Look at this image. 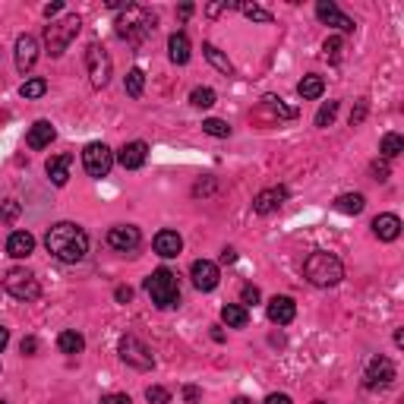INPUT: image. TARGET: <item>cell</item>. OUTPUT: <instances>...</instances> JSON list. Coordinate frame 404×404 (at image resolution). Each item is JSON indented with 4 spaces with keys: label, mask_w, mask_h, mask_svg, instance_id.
Masks as SVG:
<instances>
[{
    "label": "cell",
    "mask_w": 404,
    "mask_h": 404,
    "mask_svg": "<svg viewBox=\"0 0 404 404\" xmlns=\"http://www.w3.org/2000/svg\"><path fill=\"white\" fill-rule=\"evenodd\" d=\"M70 165H73V155L70 152H61V155H51L45 171H48V180L54 183V187H67L70 180Z\"/></svg>",
    "instance_id": "19"
},
{
    "label": "cell",
    "mask_w": 404,
    "mask_h": 404,
    "mask_svg": "<svg viewBox=\"0 0 404 404\" xmlns=\"http://www.w3.org/2000/svg\"><path fill=\"white\" fill-rule=\"evenodd\" d=\"M54 136H57L54 123L51 120H35L32 130H29V136H26V145L32 152H41V149H48V145L54 143Z\"/></svg>",
    "instance_id": "18"
},
{
    "label": "cell",
    "mask_w": 404,
    "mask_h": 404,
    "mask_svg": "<svg viewBox=\"0 0 404 404\" xmlns=\"http://www.w3.org/2000/svg\"><path fill=\"white\" fill-rule=\"evenodd\" d=\"M117 354H120L123 363L133 366V370H139V373H145V370H152V366H155V357H152V351L145 348V344L139 341L136 335H123L120 344H117Z\"/></svg>",
    "instance_id": "8"
},
{
    "label": "cell",
    "mask_w": 404,
    "mask_h": 404,
    "mask_svg": "<svg viewBox=\"0 0 404 404\" xmlns=\"http://www.w3.org/2000/svg\"><path fill=\"white\" fill-rule=\"evenodd\" d=\"M32 253H35V237L29 231H13L10 237H6V256H13V259H29Z\"/></svg>",
    "instance_id": "22"
},
{
    "label": "cell",
    "mask_w": 404,
    "mask_h": 404,
    "mask_svg": "<svg viewBox=\"0 0 404 404\" xmlns=\"http://www.w3.org/2000/svg\"><path fill=\"white\" fill-rule=\"evenodd\" d=\"M98 404H133V398H130V395H123V392H111V395H105Z\"/></svg>",
    "instance_id": "46"
},
{
    "label": "cell",
    "mask_w": 404,
    "mask_h": 404,
    "mask_svg": "<svg viewBox=\"0 0 404 404\" xmlns=\"http://www.w3.org/2000/svg\"><path fill=\"white\" fill-rule=\"evenodd\" d=\"M152 247H155V253L161 259H174V256H180V249H183V237L177 231H158L155 240H152Z\"/></svg>",
    "instance_id": "21"
},
{
    "label": "cell",
    "mask_w": 404,
    "mask_h": 404,
    "mask_svg": "<svg viewBox=\"0 0 404 404\" xmlns=\"http://www.w3.org/2000/svg\"><path fill=\"white\" fill-rule=\"evenodd\" d=\"M13 54H16V70L26 73L35 67V63H38V41H35V35H19L16 38V51H13Z\"/></svg>",
    "instance_id": "14"
},
{
    "label": "cell",
    "mask_w": 404,
    "mask_h": 404,
    "mask_svg": "<svg viewBox=\"0 0 404 404\" xmlns=\"http://www.w3.org/2000/svg\"><path fill=\"white\" fill-rule=\"evenodd\" d=\"M19 351H23V357H32V354H38V338H23V344H19Z\"/></svg>",
    "instance_id": "45"
},
{
    "label": "cell",
    "mask_w": 404,
    "mask_h": 404,
    "mask_svg": "<svg viewBox=\"0 0 404 404\" xmlns=\"http://www.w3.org/2000/svg\"><path fill=\"white\" fill-rule=\"evenodd\" d=\"M322 51H326V57L332 63H341V54H344V38H338V35H332V38L322 45Z\"/></svg>",
    "instance_id": "38"
},
{
    "label": "cell",
    "mask_w": 404,
    "mask_h": 404,
    "mask_svg": "<svg viewBox=\"0 0 404 404\" xmlns=\"http://www.w3.org/2000/svg\"><path fill=\"white\" fill-rule=\"evenodd\" d=\"M335 209L341 212V215H360V212L366 209V200H363V193H341L335 200Z\"/></svg>",
    "instance_id": "25"
},
{
    "label": "cell",
    "mask_w": 404,
    "mask_h": 404,
    "mask_svg": "<svg viewBox=\"0 0 404 404\" xmlns=\"http://www.w3.org/2000/svg\"><path fill=\"white\" fill-rule=\"evenodd\" d=\"M316 404H326V401H316Z\"/></svg>",
    "instance_id": "56"
},
{
    "label": "cell",
    "mask_w": 404,
    "mask_h": 404,
    "mask_svg": "<svg viewBox=\"0 0 404 404\" xmlns=\"http://www.w3.org/2000/svg\"><path fill=\"white\" fill-rule=\"evenodd\" d=\"M288 200V190L284 187H269V190H259L253 200V212L256 215H271V212H278Z\"/></svg>",
    "instance_id": "16"
},
{
    "label": "cell",
    "mask_w": 404,
    "mask_h": 404,
    "mask_svg": "<svg viewBox=\"0 0 404 404\" xmlns=\"http://www.w3.org/2000/svg\"><path fill=\"white\" fill-rule=\"evenodd\" d=\"M19 212H23V205L16 200H4L0 202V224H13L19 218Z\"/></svg>",
    "instance_id": "36"
},
{
    "label": "cell",
    "mask_w": 404,
    "mask_h": 404,
    "mask_svg": "<svg viewBox=\"0 0 404 404\" xmlns=\"http://www.w3.org/2000/svg\"><path fill=\"white\" fill-rule=\"evenodd\" d=\"M316 16H319V23L332 26V29H338V32H354L357 29V23L348 16V13L338 10L335 0H319V4H316Z\"/></svg>",
    "instance_id": "13"
},
{
    "label": "cell",
    "mask_w": 404,
    "mask_h": 404,
    "mask_svg": "<svg viewBox=\"0 0 404 404\" xmlns=\"http://www.w3.org/2000/svg\"><path fill=\"white\" fill-rule=\"evenodd\" d=\"M0 404H6V401H0Z\"/></svg>",
    "instance_id": "57"
},
{
    "label": "cell",
    "mask_w": 404,
    "mask_h": 404,
    "mask_svg": "<svg viewBox=\"0 0 404 404\" xmlns=\"http://www.w3.org/2000/svg\"><path fill=\"white\" fill-rule=\"evenodd\" d=\"M123 89H127L130 98H143V89H145V73L133 67L127 73V79H123Z\"/></svg>",
    "instance_id": "32"
},
{
    "label": "cell",
    "mask_w": 404,
    "mask_h": 404,
    "mask_svg": "<svg viewBox=\"0 0 404 404\" xmlns=\"http://www.w3.org/2000/svg\"><path fill=\"white\" fill-rule=\"evenodd\" d=\"M86 70H89V83L95 86V89H105V86L111 83L114 61H111V54L98 45V41L86 48Z\"/></svg>",
    "instance_id": "7"
},
{
    "label": "cell",
    "mask_w": 404,
    "mask_h": 404,
    "mask_svg": "<svg viewBox=\"0 0 404 404\" xmlns=\"http://www.w3.org/2000/svg\"><path fill=\"white\" fill-rule=\"evenodd\" d=\"M145 291H149L152 304H155L158 310H174V306H180V278H177V271H171L167 266L155 269L145 278Z\"/></svg>",
    "instance_id": "4"
},
{
    "label": "cell",
    "mask_w": 404,
    "mask_h": 404,
    "mask_svg": "<svg viewBox=\"0 0 404 404\" xmlns=\"http://www.w3.org/2000/svg\"><path fill=\"white\" fill-rule=\"evenodd\" d=\"M338 117V101H322V108L316 111V127H332V120Z\"/></svg>",
    "instance_id": "34"
},
{
    "label": "cell",
    "mask_w": 404,
    "mask_h": 404,
    "mask_svg": "<svg viewBox=\"0 0 404 404\" xmlns=\"http://www.w3.org/2000/svg\"><path fill=\"white\" fill-rule=\"evenodd\" d=\"M45 247H48V253L57 256L61 262L76 266V262H83L86 253H89V234L73 222H57L54 227H48Z\"/></svg>",
    "instance_id": "1"
},
{
    "label": "cell",
    "mask_w": 404,
    "mask_h": 404,
    "mask_svg": "<svg viewBox=\"0 0 404 404\" xmlns=\"http://www.w3.org/2000/svg\"><path fill=\"white\" fill-rule=\"evenodd\" d=\"M193 10H196V6H193V4H180V10H177V16H180V19H190V16H193Z\"/></svg>",
    "instance_id": "52"
},
{
    "label": "cell",
    "mask_w": 404,
    "mask_h": 404,
    "mask_svg": "<svg viewBox=\"0 0 404 404\" xmlns=\"http://www.w3.org/2000/svg\"><path fill=\"white\" fill-rule=\"evenodd\" d=\"M373 234L382 240V244H392V240L401 237V218L385 212V215H376L373 218Z\"/></svg>",
    "instance_id": "20"
},
{
    "label": "cell",
    "mask_w": 404,
    "mask_h": 404,
    "mask_svg": "<svg viewBox=\"0 0 404 404\" xmlns=\"http://www.w3.org/2000/svg\"><path fill=\"white\" fill-rule=\"evenodd\" d=\"M6 344H10V328H6V326H0V351H4Z\"/></svg>",
    "instance_id": "53"
},
{
    "label": "cell",
    "mask_w": 404,
    "mask_h": 404,
    "mask_svg": "<svg viewBox=\"0 0 404 404\" xmlns=\"http://www.w3.org/2000/svg\"><path fill=\"white\" fill-rule=\"evenodd\" d=\"M398 376V370H395V363L388 357H373L370 363H366V373H363V388H370V392H379V388H388Z\"/></svg>",
    "instance_id": "10"
},
{
    "label": "cell",
    "mask_w": 404,
    "mask_h": 404,
    "mask_svg": "<svg viewBox=\"0 0 404 404\" xmlns=\"http://www.w3.org/2000/svg\"><path fill=\"white\" fill-rule=\"evenodd\" d=\"M79 29H83V19H79V13H67L63 19H57V23H48L45 26V48L51 57H61L63 51L70 48V41L79 35Z\"/></svg>",
    "instance_id": "5"
},
{
    "label": "cell",
    "mask_w": 404,
    "mask_h": 404,
    "mask_svg": "<svg viewBox=\"0 0 404 404\" xmlns=\"http://www.w3.org/2000/svg\"><path fill=\"white\" fill-rule=\"evenodd\" d=\"M190 278H193V288H196V291L209 294V291H215V288H218V281H222V271H218L215 262H209V259H196L193 266H190Z\"/></svg>",
    "instance_id": "12"
},
{
    "label": "cell",
    "mask_w": 404,
    "mask_h": 404,
    "mask_svg": "<svg viewBox=\"0 0 404 404\" xmlns=\"http://www.w3.org/2000/svg\"><path fill=\"white\" fill-rule=\"evenodd\" d=\"M262 404H294V401H291L284 392H271V395H269V398L262 401Z\"/></svg>",
    "instance_id": "50"
},
{
    "label": "cell",
    "mask_w": 404,
    "mask_h": 404,
    "mask_svg": "<svg viewBox=\"0 0 404 404\" xmlns=\"http://www.w3.org/2000/svg\"><path fill=\"white\" fill-rule=\"evenodd\" d=\"M209 193H215V177H205L193 187V196H209Z\"/></svg>",
    "instance_id": "44"
},
{
    "label": "cell",
    "mask_w": 404,
    "mask_h": 404,
    "mask_svg": "<svg viewBox=\"0 0 404 404\" xmlns=\"http://www.w3.org/2000/svg\"><path fill=\"white\" fill-rule=\"evenodd\" d=\"M139 244H143V234H139L136 224H114L108 231V247L117 249V253H133Z\"/></svg>",
    "instance_id": "11"
},
{
    "label": "cell",
    "mask_w": 404,
    "mask_h": 404,
    "mask_svg": "<svg viewBox=\"0 0 404 404\" xmlns=\"http://www.w3.org/2000/svg\"><path fill=\"white\" fill-rule=\"evenodd\" d=\"M61 10H63V4H61V0H54V4H45V10H41V13H45L48 23H54V16H57Z\"/></svg>",
    "instance_id": "49"
},
{
    "label": "cell",
    "mask_w": 404,
    "mask_h": 404,
    "mask_svg": "<svg viewBox=\"0 0 404 404\" xmlns=\"http://www.w3.org/2000/svg\"><path fill=\"white\" fill-rule=\"evenodd\" d=\"M262 108H269L278 120H294V117H297V108H288L278 95H266V98H262Z\"/></svg>",
    "instance_id": "30"
},
{
    "label": "cell",
    "mask_w": 404,
    "mask_h": 404,
    "mask_svg": "<svg viewBox=\"0 0 404 404\" xmlns=\"http://www.w3.org/2000/svg\"><path fill=\"white\" fill-rule=\"evenodd\" d=\"M4 288L10 297H16V300H38L41 297V284H38V278H35V271H29L23 266H16V269H10L4 275Z\"/></svg>",
    "instance_id": "6"
},
{
    "label": "cell",
    "mask_w": 404,
    "mask_h": 404,
    "mask_svg": "<svg viewBox=\"0 0 404 404\" xmlns=\"http://www.w3.org/2000/svg\"><path fill=\"white\" fill-rule=\"evenodd\" d=\"M222 262H224V266H231V262H237V249L224 247V253H222Z\"/></svg>",
    "instance_id": "51"
},
{
    "label": "cell",
    "mask_w": 404,
    "mask_h": 404,
    "mask_svg": "<svg viewBox=\"0 0 404 404\" xmlns=\"http://www.w3.org/2000/svg\"><path fill=\"white\" fill-rule=\"evenodd\" d=\"M202 130L209 136H215V139H227L231 136V123L227 120H218V117H209V120H202Z\"/></svg>",
    "instance_id": "35"
},
{
    "label": "cell",
    "mask_w": 404,
    "mask_h": 404,
    "mask_svg": "<svg viewBox=\"0 0 404 404\" xmlns=\"http://www.w3.org/2000/svg\"><path fill=\"white\" fill-rule=\"evenodd\" d=\"M222 319H224L231 328H247L249 313H247V306H240V304H224V306H222Z\"/></svg>",
    "instance_id": "27"
},
{
    "label": "cell",
    "mask_w": 404,
    "mask_h": 404,
    "mask_svg": "<svg viewBox=\"0 0 404 404\" xmlns=\"http://www.w3.org/2000/svg\"><path fill=\"white\" fill-rule=\"evenodd\" d=\"M57 348H61V354H83L86 338L79 332H73V328H67V332H61V338H57Z\"/></svg>",
    "instance_id": "28"
},
{
    "label": "cell",
    "mask_w": 404,
    "mask_h": 404,
    "mask_svg": "<svg viewBox=\"0 0 404 404\" xmlns=\"http://www.w3.org/2000/svg\"><path fill=\"white\" fill-rule=\"evenodd\" d=\"M304 278L313 284V288H335V284L344 278V266L335 253L316 249V253H310L304 262Z\"/></svg>",
    "instance_id": "3"
},
{
    "label": "cell",
    "mask_w": 404,
    "mask_h": 404,
    "mask_svg": "<svg viewBox=\"0 0 404 404\" xmlns=\"http://www.w3.org/2000/svg\"><path fill=\"white\" fill-rule=\"evenodd\" d=\"M259 300H262V294H259L256 284H244V288H240V304L244 306H256Z\"/></svg>",
    "instance_id": "40"
},
{
    "label": "cell",
    "mask_w": 404,
    "mask_h": 404,
    "mask_svg": "<svg viewBox=\"0 0 404 404\" xmlns=\"http://www.w3.org/2000/svg\"><path fill=\"white\" fill-rule=\"evenodd\" d=\"M83 167H86V174L89 177H108L111 174V167H114V152L108 149L105 143H89L83 149Z\"/></svg>",
    "instance_id": "9"
},
{
    "label": "cell",
    "mask_w": 404,
    "mask_h": 404,
    "mask_svg": "<svg viewBox=\"0 0 404 404\" xmlns=\"http://www.w3.org/2000/svg\"><path fill=\"white\" fill-rule=\"evenodd\" d=\"M145 401L149 404H171V392L161 385H149L145 388Z\"/></svg>",
    "instance_id": "39"
},
{
    "label": "cell",
    "mask_w": 404,
    "mask_h": 404,
    "mask_svg": "<svg viewBox=\"0 0 404 404\" xmlns=\"http://www.w3.org/2000/svg\"><path fill=\"white\" fill-rule=\"evenodd\" d=\"M190 105H193V108H212V105H215V92L200 86V89L190 92Z\"/></svg>",
    "instance_id": "37"
},
{
    "label": "cell",
    "mask_w": 404,
    "mask_h": 404,
    "mask_svg": "<svg viewBox=\"0 0 404 404\" xmlns=\"http://www.w3.org/2000/svg\"><path fill=\"white\" fill-rule=\"evenodd\" d=\"M266 316H269V322L271 326H291L294 322V316H297V304H294L291 297H271L269 304H266Z\"/></svg>",
    "instance_id": "15"
},
{
    "label": "cell",
    "mask_w": 404,
    "mask_h": 404,
    "mask_svg": "<svg viewBox=\"0 0 404 404\" xmlns=\"http://www.w3.org/2000/svg\"><path fill=\"white\" fill-rule=\"evenodd\" d=\"M237 10L244 13L247 19H253V23H262V26H271V23H275V16H271L266 6H259V4H237Z\"/></svg>",
    "instance_id": "31"
},
{
    "label": "cell",
    "mask_w": 404,
    "mask_h": 404,
    "mask_svg": "<svg viewBox=\"0 0 404 404\" xmlns=\"http://www.w3.org/2000/svg\"><path fill=\"white\" fill-rule=\"evenodd\" d=\"M48 92V79H41V76H35V79H26L23 86H19V95H23L26 101H35V98H41V95Z\"/></svg>",
    "instance_id": "33"
},
{
    "label": "cell",
    "mask_w": 404,
    "mask_h": 404,
    "mask_svg": "<svg viewBox=\"0 0 404 404\" xmlns=\"http://www.w3.org/2000/svg\"><path fill=\"white\" fill-rule=\"evenodd\" d=\"M322 92H326V83H322V76H316V73H310V76H304L297 83V95L300 98H306V101L319 98Z\"/></svg>",
    "instance_id": "26"
},
{
    "label": "cell",
    "mask_w": 404,
    "mask_h": 404,
    "mask_svg": "<svg viewBox=\"0 0 404 404\" xmlns=\"http://www.w3.org/2000/svg\"><path fill=\"white\" fill-rule=\"evenodd\" d=\"M395 344H398V348L404 344V328H398V332H395Z\"/></svg>",
    "instance_id": "55"
},
{
    "label": "cell",
    "mask_w": 404,
    "mask_h": 404,
    "mask_svg": "<svg viewBox=\"0 0 404 404\" xmlns=\"http://www.w3.org/2000/svg\"><path fill=\"white\" fill-rule=\"evenodd\" d=\"M155 29H158V16L149 10V6H139V4H130L114 23L117 38L130 41V45H143Z\"/></svg>",
    "instance_id": "2"
},
{
    "label": "cell",
    "mask_w": 404,
    "mask_h": 404,
    "mask_svg": "<svg viewBox=\"0 0 404 404\" xmlns=\"http://www.w3.org/2000/svg\"><path fill=\"white\" fill-rule=\"evenodd\" d=\"M202 54H205V61H209L218 73H224V76H237V70H234V63L227 61V54H222V51H218L215 45H209V41H205V45H202Z\"/></svg>",
    "instance_id": "24"
},
{
    "label": "cell",
    "mask_w": 404,
    "mask_h": 404,
    "mask_svg": "<svg viewBox=\"0 0 404 404\" xmlns=\"http://www.w3.org/2000/svg\"><path fill=\"white\" fill-rule=\"evenodd\" d=\"M231 404H253V398H247V395H237Z\"/></svg>",
    "instance_id": "54"
},
{
    "label": "cell",
    "mask_w": 404,
    "mask_h": 404,
    "mask_svg": "<svg viewBox=\"0 0 404 404\" xmlns=\"http://www.w3.org/2000/svg\"><path fill=\"white\" fill-rule=\"evenodd\" d=\"M404 152V139L398 133H385L382 136V143H379V155L385 158V161H392V158H398Z\"/></svg>",
    "instance_id": "29"
},
{
    "label": "cell",
    "mask_w": 404,
    "mask_h": 404,
    "mask_svg": "<svg viewBox=\"0 0 404 404\" xmlns=\"http://www.w3.org/2000/svg\"><path fill=\"white\" fill-rule=\"evenodd\" d=\"M366 114H370V101L360 98V101H357V108L351 111V127H360V123L366 120Z\"/></svg>",
    "instance_id": "41"
},
{
    "label": "cell",
    "mask_w": 404,
    "mask_h": 404,
    "mask_svg": "<svg viewBox=\"0 0 404 404\" xmlns=\"http://www.w3.org/2000/svg\"><path fill=\"white\" fill-rule=\"evenodd\" d=\"M370 171H373V177H376L379 183H382V180H388V161H385V158H382V161L376 158V161L370 165Z\"/></svg>",
    "instance_id": "43"
},
{
    "label": "cell",
    "mask_w": 404,
    "mask_h": 404,
    "mask_svg": "<svg viewBox=\"0 0 404 404\" xmlns=\"http://www.w3.org/2000/svg\"><path fill=\"white\" fill-rule=\"evenodd\" d=\"M114 300H117V304H130V300H133V288H130V284L114 288Z\"/></svg>",
    "instance_id": "47"
},
{
    "label": "cell",
    "mask_w": 404,
    "mask_h": 404,
    "mask_svg": "<svg viewBox=\"0 0 404 404\" xmlns=\"http://www.w3.org/2000/svg\"><path fill=\"white\" fill-rule=\"evenodd\" d=\"M145 158H149V145H145L143 139L127 143L120 152H117V161H120V167H127V171H139V167L145 165Z\"/></svg>",
    "instance_id": "17"
},
{
    "label": "cell",
    "mask_w": 404,
    "mask_h": 404,
    "mask_svg": "<svg viewBox=\"0 0 404 404\" xmlns=\"http://www.w3.org/2000/svg\"><path fill=\"white\" fill-rule=\"evenodd\" d=\"M227 10H237V4H231V0H222V4H205V16H209V19L222 16V13H227Z\"/></svg>",
    "instance_id": "42"
},
{
    "label": "cell",
    "mask_w": 404,
    "mask_h": 404,
    "mask_svg": "<svg viewBox=\"0 0 404 404\" xmlns=\"http://www.w3.org/2000/svg\"><path fill=\"white\" fill-rule=\"evenodd\" d=\"M200 398H202V392L196 385H183V401H187V404H196Z\"/></svg>",
    "instance_id": "48"
},
{
    "label": "cell",
    "mask_w": 404,
    "mask_h": 404,
    "mask_svg": "<svg viewBox=\"0 0 404 404\" xmlns=\"http://www.w3.org/2000/svg\"><path fill=\"white\" fill-rule=\"evenodd\" d=\"M190 54H193V48H190V38L183 32H174L171 38H167V57H171V63H190Z\"/></svg>",
    "instance_id": "23"
}]
</instances>
